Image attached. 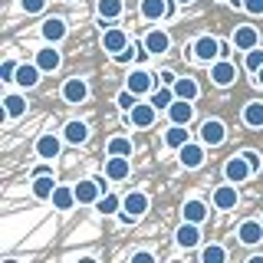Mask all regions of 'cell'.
<instances>
[{"instance_id":"51","label":"cell","mask_w":263,"mask_h":263,"mask_svg":"<svg viewBox=\"0 0 263 263\" xmlns=\"http://www.w3.org/2000/svg\"><path fill=\"white\" fill-rule=\"evenodd\" d=\"M69 4H72V0H69Z\"/></svg>"},{"instance_id":"30","label":"cell","mask_w":263,"mask_h":263,"mask_svg":"<svg viewBox=\"0 0 263 263\" xmlns=\"http://www.w3.org/2000/svg\"><path fill=\"white\" fill-rule=\"evenodd\" d=\"M243 125L263 128V102H260V99H253V102L243 105Z\"/></svg>"},{"instance_id":"13","label":"cell","mask_w":263,"mask_h":263,"mask_svg":"<svg viewBox=\"0 0 263 263\" xmlns=\"http://www.w3.org/2000/svg\"><path fill=\"white\" fill-rule=\"evenodd\" d=\"M204 142H187V145H181L178 148V161L184 164V168H201L204 164Z\"/></svg>"},{"instance_id":"46","label":"cell","mask_w":263,"mask_h":263,"mask_svg":"<svg viewBox=\"0 0 263 263\" xmlns=\"http://www.w3.org/2000/svg\"><path fill=\"white\" fill-rule=\"evenodd\" d=\"M49 171H53L49 164H36V168H33V175H49Z\"/></svg>"},{"instance_id":"40","label":"cell","mask_w":263,"mask_h":263,"mask_svg":"<svg viewBox=\"0 0 263 263\" xmlns=\"http://www.w3.org/2000/svg\"><path fill=\"white\" fill-rule=\"evenodd\" d=\"M16 66H20V63L7 60L4 66H0V79H4V82H13V79H16Z\"/></svg>"},{"instance_id":"9","label":"cell","mask_w":263,"mask_h":263,"mask_svg":"<svg viewBox=\"0 0 263 263\" xmlns=\"http://www.w3.org/2000/svg\"><path fill=\"white\" fill-rule=\"evenodd\" d=\"M132 175V158L128 155H109L105 158V178L109 181H125Z\"/></svg>"},{"instance_id":"11","label":"cell","mask_w":263,"mask_h":263,"mask_svg":"<svg viewBox=\"0 0 263 263\" xmlns=\"http://www.w3.org/2000/svg\"><path fill=\"white\" fill-rule=\"evenodd\" d=\"M128 43H132V36H128V33L122 30V27H109V30L102 33V49H105L109 56L122 53V49H125Z\"/></svg>"},{"instance_id":"20","label":"cell","mask_w":263,"mask_h":263,"mask_svg":"<svg viewBox=\"0 0 263 263\" xmlns=\"http://www.w3.org/2000/svg\"><path fill=\"white\" fill-rule=\"evenodd\" d=\"M168 13H171V4H168V0H142V16H145L148 23H158Z\"/></svg>"},{"instance_id":"37","label":"cell","mask_w":263,"mask_h":263,"mask_svg":"<svg viewBox=\"0 0 263 263\" xmlns=\"http://www.w3.org/2000/svg\"><path fill=\"white\" fill-rule=\"evenodd\" d=\"M135 102H138V92H132V89L125 86V89H122V92L119 96H115V105H119V109L122 112H132V109H135Z\"/></svg>"},{"instance_id":"22","label":"cell","mask_w":263,"mask_h":263,"mask_svg":"<svg viewBox=\"0 0 263 263\" xmlns=\"http://www.w3.org/2000/svg\"><path fill=\"white\" fill-rule=\"evenodd\" d=\"M43 40L46 43H60V40H66V20L63 16H46L43 20Z\"/></svg>"},{"instance_id":"5","label":"cell","mask_w":263,"mask_h":263,"mask_svg":"<svg viewBox=\"0 0 263 263\" xmlns=\"http://www.w3.org/2000/svg\"><path fill=\"white\" fill-rule=\"evenodd\" d=\"M191 49H194V56H197L201 63H214V60H220V40H217V36H211V33L197 36Z\"/></svg>"},{"instance_id":"10","label":"cell","mask_w":263,"mask_h":263,"mask_svg":"<svg viewBox=\"0 0 263 263\" xmlns=\"http://www.w3.org/2000/svg\"><path fill=\"white\" fill-rule=\"evenodd\" d=\"M102 194H105V187H102V181H99V178H82L79 184H76V201L79 204H96Z\"/></svg>"},{"instance_id":"4","label":"cell","mask_w":263,"mask_h":263,"mask_svg":"<svg viewBox=\"0 0 263 263\" xmlns=\"http://www.w3.org/2000/svg\"><path fill=\"white\" fill-rule=\"evenodd\" d=\"M234 79H237V66L230 63L227 56H220V60L211 63V82H214L217 89H227Z\"/></svg>"},{"instance_id":"19","label":"cell","mask_w":263,"mask_h":263,"mask_svg":"<svg viewBox=\"0 0 263 263\" xmlns=\"http://www.w3.org/2000/svg\"><path fill=\"white\" fill-rule=\"evenodd\" d=\"M60 148H63V142L53 135V132H46V135L36 138V155H40V158H46V161L60 158Z\"/></svg>"},{"instance_id":"12","label":"cell","mask_w":263,"mask_h":263,"mask_svg":"<svg viewBox=\"0 0 263 263\" xmlns=\"http://www.w3.org/2000/svg\"><path fill=\"white\" fill-rule=\"evenodd\" d=\"M175 240H178V247H184V250H194V247L201 243V224L181 220V227L175 230Z\"/></svg>"},{"instance_id":"38","label":"cell","mask_w":263,"mask_h":263,"mask_svg":"<svg viewBox=\"0 0 263 263\" xmlns=\"http://www.w3.org/2000/svg\"><path fill=\"white\" fill-rule=\"evenodd\" d=\"M138 46H142V43H135V40H132V43L122 49V53H115L112 60L119 63V66H125V63H132V60H138Z\"/></svg>"},{"instance_id":"24","label":"cell","mask_w":263,"mask_h":263,"mask_svg":"<svg viewBox=\"0 0 263 263\" xmlns=\"http://www.w3.org/2000/svg\"><path fill=\"white\" fill-rule=\"evenodd\" d=\"M86 138H89V125H86V122H79V119L66 122V128H63V142H69V145H82Z\"/></svg>"},{"instance_id":"25","label":"cell","mask_w":263,"mask_h":263,"mask_svg":"<svg viewBox=\"0 0 263 263\" xmlns=\"http://www.w3.org/2000/svg\"><path fill=\"white\" fill-rule=\"evenodd\" d=\"M208 204L204 201H197V197H191V201H184V208H181V217L184 220H194V224H204L208 220Z\"/></svg>"},{"instance_id":"49","label":"cell","mask_w":263,"mask_h":263,"mask_svg":"<svg viewBox=\"0 0 263 263\" xmlns=\"http://www.w3.org/2000/svg\"><path fill=\"white\" fill-rule=\"evenodd\" d=\"M175 4H184L187 7V4H194V0H175Z\"/></svg>"},{"instance_id":"16","label":"cell","mask_w":263,"mask_h":263,"mask_svg":"<svg viewBox=\"0 0 263 263\" xmlns=\"http://www.w3.org/2000/svg\"><path fill=\"white\" fill-rule=\"evenodd\" d=\"M30 191H33V197H36V201H53V191H56L53 171H49V175H33Z\"/></svg>"},{"instance_id":"2","label":"cell","mask_w":263,"mask_h":263,"mask_svg":"<svg viewBox=\"0 0 263 263\" xmlns=\"http://www.w3.org/2000/svg\"><path fill=\"white\" fill-rule=\"evenodd\" d=\"M250 175H257V171H253V164L247 161L243 152L234 155V158H227V164H224V178H227V181H234V184H243Z\"/></svg>"},{"instance_id":"15","label":"cell","mask_w":263,"mask_h":263,"mask_svg":"<svg viewBox=\"0 0 263 263\" xmlns=\"http://www.w3.org/2000/svg\"><path fill=\"white\" fill-rule=\"evenodd\" d=\"M63 99L69 105H79V102H86L89 99V82L86 79H66V86H63Z\"/></svg>"},{"instance_id":"14","label":"cell","mask_w":263,"mask_h":263,"mask_svg":"<svg viewBox=\"0 0 263 263\" xmlns=\"http://www.w3.org/2000/svg\"><path fill=\"white\" fill-rule=\"evenodd\" d=\"M237 201H240V191H237L234 181H227V184H220L217 191H214V208L217 211H234Z\"/></svg>"},{"instance_id":"35","label":"cell","mask_w":263,"mask_h":263,"mask_svg":"<svg viewBox=\"0 0 263 263\" xmlns=\"http://www.w3.org/2000/svg\"><path fill=\"white\" fill-rule=\"evenodd\" d=\"M105 155H128V158H132V138H122V135L109 138V145H105Z\"/></svg>"},{"instance_id":"32","label":"cell","mask_w":263,"mask_h":263,"mask_svg":"<svg viewBox=\"0 0 263 263\" xmlns=\"http://www.w3.org/2000/svg\"><path fill=\"white\" fill-rule=\"evenodd\" d=\"M4 112H7V119H20V115H27V99L23 96H16V92H10L4 99Z\"/></svg>"},{"instance_id":"34","label":"cell","mask_w":263,"mask_h":263,"mask_svg":"<svg viewBox=\"0 0 263 263\" xmlns=\"http://www.w3.org/2000/svg\"><path fill=\"white\" fill-rule=\"evenodd\" d=\"M92 208H96L99 214H119V211H122V197L112 194V191H105V194L92 204Z\"/></svg>"},{"instance_id":"17","label":"cell","mask_w":263,"mask_h":263,"mask_svg":"<svg viewBox=\"0 0 263 263\" xmlns=\"http://www.w3.org/2000/svg\"><path fill=\"white\" fill-rule=\"evenodd\" d=\"M145 46H148V53H152V56H161V53H168V49H171V36L161 27H155V30L145 33Z\"/></svg>"},{"instance_id":"21","label":"cell","mask_w":263,"mask_h":263,"mask_svg":"<svg viewBox=\"0 0 263 263\" xmlns=\"http://www.w3.org/2000/svg\"><path fill=\"white\" fill-rule=\"evenodd\" d=\"M171 122H178V125H191V119H194V105H191V99H175L171 102Z\"/></svg>"},{"instance_id":"39","label":"cell","mask_w":263,"mask_h":263,"mask_svg":"<svg viewBox=\"0 0 263 263\" xmlns=\"http://www.w3.org/2000/svg\"><path fill=\"white\" fill-rule=\"evenodd\" d=\"M243 66H247V69H250V72H257L260 66H263V49H260V46H253L250 53H247V60H243Z\"/></svg>"},{"instance_id":"18","label":"cell","mask_w":263,"mask_h":263,"mask_svg":"<svg viewBox=\"0 0 263 263\" xmlns=\"http://www.w3.org/2000/svg\"><path fill=\"white\" fill-rule=\"evenodd\" d=\"M33 63H36L43 72H56V69H60V63H63V56H60V49H56V43H53V46L36 49V60H33Z\"/></svg>"},{"instance_id":"44","label":"cell","mask_w":263,"mask_h":263,"mask_svg":"<svg viewBox=\"0 0 263 263\" xmlns=\"http://www.w3.org/2000/svg\"><path fill=\"white\" fill-rule=\"evenodd\" d=\"M243 155H247V161H250V164H253V171H260V164H263V161H260V155H257V152H253V148H247V152H243Z\"/></svg>"},{"instance_id":"3","label":"cell","mask_w":263,"mask_h":263,"mask_svg":"<svg viewBox=\"0 0 263 263\" xmlns=\"http://www.w3.org/2000/svg\"><path fill=\"white\" fill-rule=\"evenodd\" d=\"M128 115V125L132 128H152L155 119H158V109H155V102L148 99V102H135V109L125 112Z\"/></svg>"},{"instance_id":"50","label":"cell","mask_w":263,"mask_h":263,"mask_svg":"<svg viewBox=\"0 0 263 263\" xmlns=\"http://www.w3.org/2000/svg\"><path fill=\"white\" fill-rule=\"evenodd\" d=\"M224 4H227V0H224Z\"/></svg>"},{"instance_id":"8","label":"cell","mask_w":263,"mask_h":263,"mask_svg":"<svg viewBox=\"0 0 263 263\" xmlns=\"http://www.w3.org/2000/svg\"><path fill=\"white\" fill-rule=\"evenodd\" d=\"M224 138H227V125L220 119H208L201 125V142L208 145V148H217V145H224Z\"/></svg>"},{"instance_id":"23","label":"cell","mask_w":263,"mask_h":263,"mask_svg":"<svg viewBox=\"0 0 263 263\" xmlns=\"http://www.w3.org/2000/svg\"><path fill=\"white\" fill-rule=\"evenodd\" d=\"M237 237H240V243H247V247L260 243L263 240V220H243L240 230H237Z\"/></svg>"},{"instance_id":"27","label":"cell","mask_w":263,"mask_h":263,"mask_svg":"<svg viewBox=\"0 0 263 263\" xmlns=\"http://www.w3.org/2000/svg\"><path fill=\"white\" fill-rule=\"evenodd\" d=\"M72 204H79V201H76V187L56 184V191H53V208H56V211H72Z\"/></svg>"},{"instance_id":"1","label":"cell","mask_w":263,"mask_h":263,"mask_svg":"<svg viewBox=\"0 0 263 263\" xmlns=\"http://www.w3.org/2000/svg\"><path fill=\"white\" fill-rule=\"evenodd\" d=\"M145 211H148V194L145 191H128L125 197H122L119 220H122V224H132V220L145 217Z\"/></svg>"},{"instance_id":"33","label":"cell","mask_w":263,"mask_h":263,"mask_svg":"<svg viewBox=\"0 0 263 263\" xmlns=\"http://www.w3.org/2000/svg\"><path fill=\"white\" fill-rule=\"evenodd\" d=\"M96 10H99V16H102V20H119L122 10H125V4H122V0H99Z\"/></svg>"},{"instance_id":"29","label":"cell","mask_w":263,"mask_h":263,"mask_svg":"<svg viewBox=\"0 0 263 263\" xmlns=\"http://www.w3.org/2000/svg\"><path fill=\"white\" fill-rule=\"evenodd\" d=\"M175 96L178 99H191V102H194V99L201 96V86H197L191 76H178L175 79Z\"/></svg>"},{"instance_id":"41","label":"cell","mask_w":263,"mask_h":263,"mask_svg":"<svg viewBox=\"0 0 263 263\" xmlns=\"http://www.w3.org/2000/svg\"><path fill=\"white\" fill-rule=\"evenodd\" d=\"M243 10L250 16H263V0H243Z\"/></svg>"},{"instance_id":"7","label":"cell","mask_w":263,"mask_h":263,"mask_svg":"<svg viewBox=\"0 0 263 263\" xmlns=\"http://www.w3.org/2000/svg\"><path fill=\"white\" fill-rule=\"evenodd\" d=\"M230 43H234V49H240V53H250L253 46H260V33H257V27H250V23H240V27L234 30V36H230Z\"/></svg>"},{"instance_id":"43","label":"cell","mask_w":263,"mask_h":263,"mask_svg":"<svg viewBox=\"0 0 263 263\" xmlns=\"http://www.w3.org/2000/svg\"><path fill=\"white\" fill-rule=\"evenodd\" d=\"M175 79H178V76H175L171 69H161V72H158V82H161V86H175Z\"/></svg>"},{"instance_id":"42","label":"cell","mask_w":263,"mask_h":263,"mask_svg":"<svg viewBox=\"0 0 263 263\" xmlns=\"http://www.w3.org/2000/svg\"><path fill=\"white\" fill-rule=\"evenodd\" d=\"M20 7H23L27 13H40V10L46 7V0H20Z\"/></svg>"},{"instance_id":"48","label":"cell","mask_w":263,"mask_h":263,"mask_svg":"<svg viewBox=\"0 0 263 263\" xmlns=\"http://www.w3.org/2000/svg\"><path fill=\"white\" fill-rule=\"evenodd\" d=\"M227 4H230V7H243V0H227Z\"/></svg>"},{"instance_id":"36","label":"cell","mask_w":263,"mask_h":263,"mask_svg":"<svg viewBox=\"0 0 263 263\" xmlns=\"http://www.w3.org/2000/svg\"><path fill=\"white\" fill-rule=\"evenodd\" d=\"M201 260H204V263H224V260H227V250H224L220 243H208V247L201 250Z\"/></svg>"},{"instance_id":"6","label":"cell","mask_w":263,"mask_h":263,"mask_svg":"<svg viewBox=\"0 0 263 263\" xmlns=\"http://www.w3.org/2000/svg\"><path fill=\"white\" fill-rule=\"evenodd\" d=\"M125 86L132 89V92H138V96H148L155 86H158V79L152 76L148 69H142V66H135V69L128 72V79H125Z\"/></svg>"},{"instance_id":"31","label":"cell","mask_w":263,"mask_h":263,"mask_svg":"<svg viewBox=\"0 0 263 263\" xmlns=\"http://www.w3.org/2000/svg\"><path fill=\"white\" fill-rule=\"evenodd\" d=\"M175 86H161V82H158V86H155L152 89V102H155V109H171V102H175Z\"/></svg>"},{"instance_id":"26","label":"cell","mask_w":263,"mask_h":263,"mask_svg":"<svg viewBox=\"0 0 263 263\" xmlns=\"http://www.w3.org/2000/svg\"><path fill=\"white\" fill-rule=\"evenodd\" d=\"M40 72H43V69H40L36 63H20V66H16V79L13 82H20L23 89H33L40 82Z\"/></svg>"},{"instance_id":"47","label":"cell","mask_w":263,"mask_h":263,"mask_svg":"<svg viewBox=\"0 0 263 263\" xmlns=\"http://www.w3.org/2000/svg\"><path fill=\"white\" fill-rule=\"evenodd\" d=\"M253 76H257V79H253V82H257V86H263V66H260L257 72H253Z\"/></svg>"},{"instance_id":"28","label":"cell","mask_w":263,"mask_h":263,"mask_svg":"<svg viewBox=\"0 0 263 263\" xmlns=\"http://www.w3.org/2000/svg\"><path fill=\"white\" fill-rule=\"evenodd\" d=\"M187 142H191V138H187V125H178V122H171L168 132H164V145L178 152V148H181V145H187Z\"/></svg>"},{"instance_id":"45","label":"cell","mask_w":263,"mask_h":263,"mask_svg":"<svg viewBox=\"0 0 263 263\" xmlns=\"http://www.w3.org/2000/svg\"><path fill=\"white\" fill-rule=\"evenodd\" d=\"M155 257H152V253H148V250H138V253H132V263H152Z\"/></svg>"}]
</instances>
